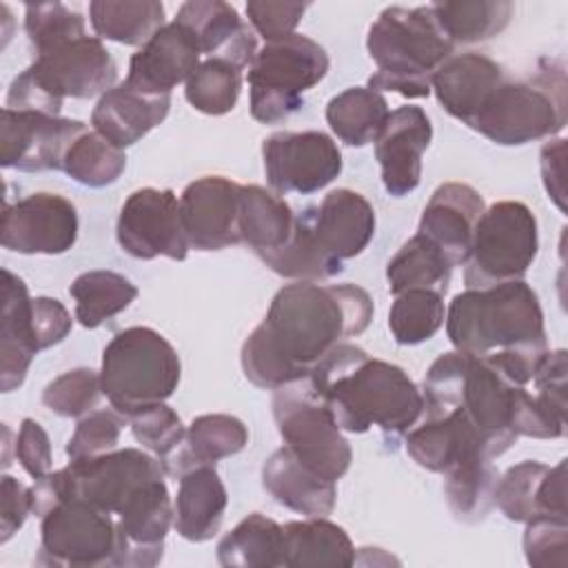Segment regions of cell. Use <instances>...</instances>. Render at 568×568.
Wrapping results in <instances>:
<instances>
[{
    "label": "cell",
    "instance_id": "cell-10",
    "mask_svg": "<svg viewBox=\"0 0 568 568\" xmlns=\"http://www.w3.org/2000/svg\"><path fill=\"white\" fill-rule=\"evenodd\" d=\"M537 217L524 202L501 200L484 209L468 260L464 262L466 288H486L524 280L537 257Z\"/></svg>",
    "mask_w": 568,
    "mask_h": 568
},
{
    "label": "cell",
    "instance_id": "cell-6",
    "mask_svg": "<svg viewBox=\"0 0 568 568\" xmlns=\"http://www.w3.org/2000/svg\"><path fill=\"white\" fill-rule=\"evenodd\" d=\"M180 357L164 335L149 326H131L104 346L100 382L111 406L129 417L166 402L180 384Z\"/></svg>",
    "mask_w": 568,
    "mask_h": 568
},
{
    "label": "cell",
    "instance_id": "cell-24",
    "mask_svg": "<svg viewBox=\"0 0 568 568\" xmlns=\"http://www.w3.org/2000/svg\"><path fill=\"white\" fill-rule=\"evenodd\" d=\"M175 20L193 33L206 58L226 60L244 71L257 55L253 31L229 2L191 0L178 9Z\"/></svg>",
    "mask_w": 568,
    "mask_h": 568
},
{
    "label": "cell",
    "instance_id": "cell-34",
    "mask_svg": "<svg viewBox=\"0 0 568 568\" xmlns=\"http://www.w3.org/2000/svg\"><path fill=\"white\" fill-rule=\"evenodd\" d=\"M284 528L262 513H251L217 544V561L226 568L282 566Z\"/></svg>",
    "mask_w": 568,
    "mask_h": 568
},
{
    "label": "cell",
    "instance_id": "cell-26",
    "mask_svg": "<svg viewBox=\"0 0 568 568\" xmlns=\"http://www.w3.org/2000/svg\"><path fill=\"white\" fill-rule=\"evenodd\" d=\"M29 288L22 277L2 268V320H0V388L11 393L22 386L33 357L40 353Z\"/></svg>",
    "mask_w": 568,
    "mask_h": 568
},
{
    "label": "cell",
    "instance_id": "cell-27",
    "mask_svg": "<svg viewBox=\"0 0 568 568\" xmlns=\"http://www.w3.org/2000/svg\"><path fill=\"white\" fill-rule=\"evenodd\" d=\"M169 106L171 95H149L120 82L100 95L91 111V124L109 142L126 149L162 124Z\"/></svg>",
    "mask_w": 568,
    "mask_h": 568
},
{
    "label": "cell",
    "instance_id": "cell-33",
    "mask_svg": "<svg viewBox=\"0 0 568 568\" xmlns=\"http://www.w3.org/2000/svg\"><path fill=\"white\" fill-rule=\"evenodd\" d=\"M89 22L100 40L144 47L166 22L164 4L155 0H93Z\"/></svg>",
    "mask_w": 568,
    "mask_h": 568
},
{
    "label": "cell",
    "instance_id": "cell-2",
    "mask_svg": "<svg viewBox=\"0 0 568 568\" xmlns=\"http://www.w3.org/2000/svg\"><path fill=\"white\" fill-rule=\"evenodd\" d=\"M373 313V300L362 286L295 282L275 293L255 328L304 379L331 348L362 335Z\"/></svg>",
    "mask_w": 568,
    "mask_h": 568
},
{
    "label": "cell",
    "instance_id": "cell-45",
    "mask_svg": "<svg viewBox=\"0 0 568 568\" xmlns=\"http://www.w3.org/2000/svg\"><path fill=\"white\" fill-rule=\"evenodd\" d=\"M100 373L93 368H73L58 375L42 390V404L60 417H84L102 397Z\"/></svg>",
    "mask_w": 568,
    "mask_h": 568
},
{
    "label": "cell",
    "instance_id": "cell-44",
    "mask_svg": "<svg viewBox=\"0 0 568 568\" xmlns=\"http://www.w3.org/2000/svg\"><path fill=\"white\" fill-rule=\"evenodd\" d=\"M24 31L36 55L87 36L84 18L62 2L27 4Z\"/></svg>",
    "mask_w": 568,
    "mask_h": 568
},
{
    "label": "cell",
    "instance_id": "cell-4",
    "mask_svg": "<svg viewBox=\"0 0 568 568\" xmlns=\"http://www.w3.org/2000/svg\"><path fill=\"white\" fill-rule=\"evenodd\" d=\"M366 49L377 71L368 89L426 98L435 71L453 55L455 44L442 31L430 4L386 7L368 29Z\"/></svg>",
    "mask_w": 568,
    "mask_h": 568
},
{
    "label": "cell",
    "instance_id": "cell-31",
    "mask_svg": "<svg viewBox=\"0 0 568 568\" xmlns=\"http://www.w3.org/2000/svg\"><path fill=\"white\" fill-rule=\"evenodd\" d=\"M284 528L282 566H337L348 568L355 564V548L346 530L326 517H306L288 521Z\"/></svg>",
    "mask_w": 568,
    "mask_h": 568
},
{
    "label": "cell",
    "instance_id": "cell-7",
    "mask_svg": "<svg viewBox=\"0 0 568 568\" xmlns=\"http://www.w3.org/2000/svg\"><path fill=\"white\" fill-rule=\"evenodd\" d=\"M566 124V75L559 62L541 60L528 80L504 84L468 124L501 146H521L557 135Z\"/></svg>",
    "mask_w": 568,
    "mask_h": 568
},
{
    "label": "cell",
    "instance_id": "cell-43",
    "mask_svg": "<svg viewBox=\"0 0 568 568\" xmlns=\"http://www.w3.org/2000/svg\"><path fill=\"white\" fill-rule=\"evenodd\" d=\"M444 295L417 288L395 295L388 311V328L397 344L415 346L430 339L444 326Z\"/></svg>",
    "mask_w": 568,
    "mask_h": 568
},
{
    "label": "cell",
    "instance_id": "cell-40",
    "mask_svg": "<svg viewBox=\"0 0 568 568\" xmlns=\"http://www.w3.org/2000/svg\"><path fill=\"white\" fill-rule=\"evenodd\" d=\"M126 169L124 149L109 142L98 131H84L67 151L62 171L78 184L102 189L113 184Z\"/></svg>",
    "mask_w": 568,
    "mask_h": 568
},
{
    "label": "cell",
    "instance_id": "cell-53",
    "mask_svg": "<svg viewBox=\"0 0 568 568\" xmlns=\"http://www.w3.org/2000/svg\"><path fill=\"white\" fill-rule=\"evenodd\" d=\"M564 160H566V140L555 138L541 146V178L548 191V197L566 211V186H564Z\"/></svg>",
    "mask_w": 568,
    "mask_h": 568
},
{
    "label": "cell",
    "instance_id": "cell-32",
    "mask_svg": "<svg viewBox=\"0 0 568 568\" xmlns=\"http://www.w3.org/2000/svg\"><path fill=\"white\" fill-rule=\"evenodd\" d=\"M295 229V213L275 191L257 184L240 189V237L260 257L282 248Z\"/></svg>",
    "mask_w": 568,
    "mask_h": 568
},
{
    "label": "cell",
    "instance_id": "cell-35",
    "mask_svg": "<svg viewBox=\"0 0 568 568\" xmlns=\"http://www.w3.org/2000/svg\"><path fill=\"white\" fill-rule=\"evenodd\" d=\"M388 113L384 93L368 87H351L326 104V122L331 131L348 146H366L368 142H375Z\"/></svg>",
    "mask_w": 568,
    "mask_h": 568
},
{
    "label": "cell",
    "instance_id": "cell-23",
    "mask_svg": "<svg viewBox=\"0 0 568 568\" xmlns=\"http://www.w3.org/2000/svg\"><path fill=\"white\" fill-rule=\"evenodd\" d=\"M484 209V197L470 184L446 182L433 191L424 206L417 233L430 240L450 266H459L468 260L475 226Z\"/></svg>",
    "mask_w": 568,
    "mask_h": 568
},
{
    "label": "cell",
    "instance_id": "cell-14",
    "mask_svg": "<svg viewBox=\"0 0 568 568\" xmlns=\"http://www.w3.org/2000/svg\"><path fill=\"white\" fill-rule=\"evenodd\" d=\"M78 211L64 195L31 193L4 204L0 244L22 255H60L78 240Z\"/></svg>",
    "mask_w": 568,
    "mask_h": 568
},
{
    "label": "cell",
    "instance_id": "cell-28",
    "mask_svg": "<svg viewBox=\"0 0 568 568\" xmlns=\"http://www.w3.org/2000/svg\"><path fill=\"white\" fill-rule=\"evenodd\" d=\"M248 444V428L242 419L224 413L200 415L186 428L182 442L160 459L164 475L182 477L200 466H215V462L237 455Z\"/></svg>",
    "mask_w": 568,
    "mask_h": 568
},
{
    "label": "cell",
    "instance_id": "cell-5",
    "mask_svg": "<svg viewBox=\"0 0 568 568\" xmlns=\"http://www.w3.org/2000/svg\"><path fill=\"white\" fill-rule=\"evenodd\" d=\"M118 67L98 36H82L44 53L13 78L7 109L60 115L64 98L89 100L115 87Z\"/></svg>",
    "mask_w": 568,
    "mask_h": 568
},
{
    "label": "cell",
    "instance_id": "cell-1",
    "mask_svg": "<svg viewBox=\"0 0 568 568\" xmlns=\"http://www.w3.org/2000/svg\"><path fill=\"white\" fill-rule=\"evenodd\" d=\"M306 379L346 433L377 426L386 439H397L424 415L422 390L408 373L355 344L331 348Z\"/></svg>",
    "mask_w": 568,
    "mask_h": 568
},
{
    "label": "cell",
    "instance_id": "cell-20",
    "mask_svg": "<svg viewBox=\"0 0 568 568\" xmlns=\"http://www.w3.org/2000/svg\"><path fill=\"white\" fill-rule=\"evenodd\" d=\"M433 140V126L422 106H399L388 113L375 138V158L388 195L404 197L419 186L422 155Z\"/></svg>",
    "mask_w": 568,
    "mask_h": 568
},
{
    "label": "cell",
    "instance_id": "cell-39",
    "mask_svg": "<svg viewBox=\"0 0 568 568\" xmlns=\"http://www.w3.org/2000/svg\"><path fill=\"white\" fill-rule=\"evenodd\" d=\"M444 477V495L455 519L475 524L495 506L499 473L493 468V462L477 459L446 473Z\"/></svg>",
    "mask_w": 568,
    "mask_h": 568
},
{
    "label": "cell",
    "instance_id": "cell-21",
    "mask_svg": "<svg viewBox=\"0 0 568 568\" xmlns=\"http://www.w3.org/2000/svg\"><path fill=\"white\" fill-rule=\"evenodd\" d=\"M202 51L193 33L178 20L166 22L129 60L126 84L149 95H171L178 84H186L202 62Z\"/></svg>",
    "mask_w": 568,
    "mask_h": 568
},
{
    "label": "cell",
    "instance_id": "cell-25",
    "mask_svg": "<svg viewBox=\"0 0 568 568\" xmlns=\"http://www.w3.org/2000/svg\"><path fill=\"white\" fill-rule=\"evenodd\" d=\"M506 82V71L484 53H453L433 75L430 91L448 115L466 126L486 106L499 84Z\"/></svg>",
    "mask_w": 568,
    "mask_h": 568
},
{
    "label": "cell",
    "instance_id": "cell-42",
    "mask_svg": "<svg viewBox=\"0 0 568 568\" xmlns=\"http://www.w3.org/2000/svg\"><path fill=\"white\" fill-rule=\"evenodd\" d=\"M240 91L242 69L220 58L202 60L184 84V95L189 104L206 115H224L233 111Z\"/></svg>",
    "mask_w": 568,
    "mask_h": 568
},
{
    "label": "cell",
    "instance_id": "cell-30",
    "mask_svg": "<svg viewBox=\"0 0 568 568\" xmlns=\"http://www.w3.org/2000/svg\"><path fill=\"white\" fill-rule=\"evenodd\" d=\"M226 506L229 495L215 468H193L180 477L173 504V526L186 541H209L217 535Z\"/></svg>",
    "mask_w": 568,
    "mask_h": 568
},
{
    "label": "cell",
    "instance_id": "cell-15",
    "mask_svg": "<svg viewBox=\"0 0 568 568\" xmlns=\"http://www.w3.org/2000/svg\"><path fill=\"white\" fill-rule=\"evenodd\" d=\"M84 131L87 124L80 120L4 106L0 118V162L4 169L24 173L62 169L69 146Z\"/></svg>",
    "mask_w": 568,
    "mask_h": 568
},
{
    "label": "cell",
    "instance_id": "cell-9",
    "mask_svg": "<svg viewBox=\"0 0 568 568\" xmlns=\"http://www.w3.org/2000/svg\"><path fill=\"white\" fill-rule=\"evenodd\" d=\"M273 417L284 446L300 464L331 481L346 475L353 462L351 444L306 377L275 390Z\"/></svg>",
    "mask_w": 568,
    "mask_h": 568
},
{
    "label": "cell",
    "instance_id": "cell-16",
    "mask_svg": "<svg viewBox=\"0 0 568 568\" xmlns=\"http://www.w3.org/2000/svg\"><path fill=\"white\" fill-rule=\"evenodd\" d=\"M240 189L224 175H204L180 195V217L186 242L195 251H222L240 237Z\"/></svg>",
    "mask_w": 568,
    "mask_h": 568
},
{
    "label": "cell",
    "instance_id": "cell-18",
    "mask_svg": "<svg viewBox=\"0 0 568 568\" xmlns=\"http://www.w3.org/2000/svg\"><path fill=\"white\" fill-rule=\"evenodd\" d=\"M120 548L115 566L153 568L164 555L173 506L164 477L146 481L115 515Z\"/></svg>",
    "mask_w": 568,
    "mask_h": 568
},
{
    "label": "cell",
    "instance_id": "cell-47",
    "mask_svg": "<svg viewBox=\"0 0 568 568\" xmlns=\"http://www.w3.org/2000/svg\"><path fill=\"white\" fill-rule=\"evenodd\" d=\"M124 415L113 410H91L80 417L73 435L67 442L69 459H84L104 455L118 448L120 433L124 426Z\"/></svg>",
    "mask_w": 568,
    "mask_h": 568
},
{
    "label": "cell",
    "instance_id": "cell-19",
    "mask_svg": "<svg viewBox=\"0 0 568 568\" xmlns=\"http://www.w3.org/2000/svg\"><path fill=\"white\" fill-rule=\"evenodd\" d=\"M300 217L308 226L320 251L344 264L359 255L375 235V209L357 191L335 189L320 204L306 206Z\"/></svg>",
    "mask_w": 568,
    "mask_h": 568
},
{
    "label": "cell",
    "instance_id": "cell-52",
    "mask_svg": "<svg viewBox=\"0 0 568 568\" xmlns=\"http://www.w3.org/2000/svg\"><path fill=\"white\" fill-rule=\"evenodd\" d=\"M31 315L40 351L60 344L71 333L73 320L64 304L55 297H33Z\"/></svg>",
    "mask_w": 568,
    "mask_h": 568
},
{
    "label": "cell",
    "instance_id": "cell-11",
    "mask_svg": "<svg viewBox=\"0 0 568 568\" xmlns=\"http://www.w3.org/2000/svg\"><path fill=\"white\" fill-rule=\"evenodd\" d=\"M40 519L38 564L67 568L115 566L120 537L113 515L80 499H64Z\"/></svg>",
    "mask_w": 568,
    "mask_h": 568
},
{
    "label": "cell",
    "instance_id": "cell-37",
    "mask_svg": "<svg viewBox=\"0 0 568 568\" xmlns=\"http://www.w3.org/2000/svg\"><path fill=\"white\" fill-rule=\"evenodd\" d=\"M69 293L75 300V320L84 328H98L129 308L138 297V286L115 271L95 268L78 275Z\"/></svg>",
    "mask_w": 568,
    "mask_h": 568
},
{
    "label": "cell",
    "instance_id": "cell-51",
    "mask_svg": "<svg viewBox=\"0 0 568 568\" xmlns=\"http://www.w3.org/2000/svg\"><path fill=\"white\" fill-rule=\"evenodd\" d=\"M33 515V493L11 475L0 481V544H7Z\"/></svg>",
    "mask_w": 568,
    "mask_h": 568
},
{
    "label": "cell",
    "instance_id": "cell-36",
    "mask_svg": "<svg viewBox=\"0 0 568 568\" xmlns=\"http://www.w3.org/2000/svg\"><path fill=\"white\" fill-rule=\"evenodd\" d=\"M453 266L446 255L424 235H413L386 264L388 291L393 295L406 291H435L444 295L450 284Z\"/></svg>",
    "mask_w": 568,
    "mask_h": 568
},
{
    "label": "cell",
    "instance_id": "cell-29",
    "mask_svg": "<svg viewBox=\"0 0 568 568\" xmlns=\"http://www.w3.org/2000/svg\"><path fill=\"white\" fill-rule=\"evenodd\" d=\"M262 486L277 504L304 517H328L337 499L335 481L308 470L286 446L264 462Z\"/></svg>",
    "mask_w": 568,
    "mask_h": 568
},
{
    "label": "cell",
    "instance_id": "cell-22",
    "mask_svg": "<svg viewBox=\"0 0 568 568\" xmlns=\"http://www.w3.org/2000/svg\"><path fill=\"white\" fill-rule=\"evenodd\" d=\"M495 504L510 521L528 524L537 517H566V459L557 466L519 462L510 466L495 488Z\"/></svg>",
    "mask_w": 568,
    "mask_h": 568
},
{
    "label": "cell",
    "instance_id": "cell-41",
    "mask_svg": "<svg viewBox=\"0 0 568 568\" xmlns=\"http://www.w3.org/2000/svg\"><path fill=\"white\" fill-rule=\"evenodd\" d=\"M260 260L277 275L297 282H322L342 273V264L328 260L315 244L308 226L300 215H295V229L291 240L271 253L260 255Z\"/></svg>",
    "mask_w": 568,
    "mask_h": 568
},
{
    "label": "cell",
    "instance_id": "cell-46",
    "mask_svg": "<svg viewBox=\"0 0 568 568\" xmlns=\"http://www.w3.org/2000/svg\"><path fill=\"white\" fill-rule=\"evenodd\" d=\"M131 424L133 437L149 448L158 459L169 455L184 437L186 428L178 413L169 408L164 402L151 404L126 417Z\"/></svg>",
    "mask_w": 568,
    "mask_h": 568
},
{
    "label": "cell",
    "instance_id": "cell-50",
    "mask_svg": "<svg viewBox=\"0 0 568 568\" xmlns=\"http://www.w3.org/2000/svg\"><path fill=\"white\" fill-rule=\"evenodd\" d=\"M16 457L20 466L33 479H40L51 473V442L47 430L31 417H24L16 437Z\"/></svg>",
    "mask_w": 568,
    "mask_h": 568
},
{
    "label": "cell",
    "instance_id": "cell-49",
    "mask_svg": "<svg viewBox=\"0 0 568 568\" xmlns=\"http://www.w3.org/2000/svg\"><path fill=\"white\" fill-rule=\"evenodd\" d=\"M306 9H308L306 2H271V0L246 2L248 22L266 42H277L293 36Z\"/></svg>",
    "mask_w": 568,
    "mask_h": 568
},
{
    "label": "cell",
    "instance_id": "cell-13",
    "mask_svg": "<svg viewBox=\"0 0 568 568\" xmlns=\"http://www.w3.org/2000/svg\"><path fill=\"white\" fill-rule=\"evenodd\" d=\"M115 237L122 251L138 260L162 255L182 262L191 248L180 217V200L171 189L133 191L120 209Z\"/></svg>",
    "mask_w": 568,
    "mask_h": 568
},
{
    "label": "cell",
    "instance_id": "cell-17",
    "mask_svg": "<svg viewBox=\"0 0 568 568\" xmlns=\"http://www.w3.org/2000/svg\"><path fill=\"white\" fill-rule=\"evenodd\" d=\"M406 453L422 468L442 475L477 459L493 462L486 442L459 406L424 410L406 433Z\"/></svg>",
    "mask_w": 568,
    "mask_h": 568
},
{
    "label": "cell",
    "instance_id": "cell-48",
    "mask_svg": "<svg viewBox=\"0 0 568 568\" xmlns=\"http://www.w3.org/2000/svg\"><path fill=\"white\" fill-rule=\"evenodd\" d=\"M526 561L535 568H566L568 564V519L537 517L524 530Z\"/></svg>",
    "mask_w": 568,
    "mask_h": 568
},
{
    "label": "cell",
    "instance_id": "cell-8",
    "mask_svg": "<svg viewBox=\"0 0 568 568\" xmlns=\"http://www.w3.org/2000/svg\"><path fill=\"white\" fill-rule=\"evenodd\" d=\"M324 47L308 36L293 33L266 42L248 67V106L262 124H277L304 104V93L328 73Z\"/></svg>",
    "mask_w": 568,
    "mask_h": 568
},
{
    "label": "cell",
    "instance_id": "cell-12",
    "mask_svg": "<svg viewBox=\"0 0 568 568\" xmlns=\"http://www.w3.org/2000/svg\"><path fill=\"white\" fill-rule=\"evenodd\" d=\"M262 160L268 186L277 193H315L342 173V151L322 131H280L264 140Z\"/></svg>",
    "mask_w": 568,
    "mask_h": 568
},
{
    "label": "cell",
    "instance_id": "cell-38",
    "mask_svg": "<svg viewBox=\"0 0 568 568\" xmlns=\"http://www.w3.org/2000/svg\"><path fill=\"white\" fill-rule=\"evenodd\" d=\"M442 31L453 44H475L501 33L513 16L504 0H457L430 4Z\"/></svg>",
    "mask_w": 568,
    "mask_h": 568
},
{
    "label": "cell",
    "instance_id": "cell-3",
    "mask_svg": "<svg viewBox=\"0 0 568 568\" xmlns=\"http://www.w3.org/2000/svg\"><path fill=\"white\" fill-rule=\"evenodd\" d=\"M446 333L455 351L484 357L495 351H548L537 293L524 282L466 288L446 308Z\"/></svg>",
    "mask_w": 568,
    "mask_h": 568
}]
</instances>
